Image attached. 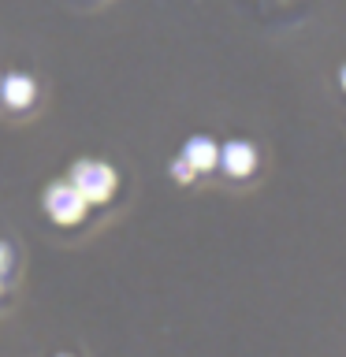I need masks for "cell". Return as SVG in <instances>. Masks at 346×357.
Masks as SVG:
<instances>
[{"instance_id":"cell-6","label":"cell","mask_w":346,"mask_h":357,"mask_svg":"<svg viewBox=\"0 0 346 357\" xmlns=\"http://www.w3.org/2000/svg\"><path fill=\"white\" fill-rule=\"evenodd\" d=\"M194 175H197V172H194V164H190L186 156L179 153L175 160H172V178H175V183H194Z\"/></svg>"},{"instance_id":"cell-1","label":"cell","mask_w":346,"mask_h":357,"mask_svg":"<svg viewBox=\"0 0 346 357\" xmlns=\"http://www.w3.org/2000/svg\"><path fill=\"white\" fill-rule=\"evenodd\" d=\"M67 178H71L75 190L89 201V205H105V201L116 194V172H112L105 160H78Z\"/></svg>"},{"instance_id":"cell-8","label":"cell","mask_w":346,"mask_h":357,"mask_svg":"<svg viewBox=\"0 0 346 357\" xmlns=\"http://www.w3.org/2000/svg\"><path fill=\"white\" fill-rule=\"evenodd\" d=\"M339 82H343V89H346V67H343V71H339Z\"/></svg>"},{"instance_id":"cell-5","label":"cell","mask_w":346,"mask_h":357,"mask_svg":"<svg viewBox=\"0 0 346 357\" xmlns=\"http://www.w3.org/2000/svg\"><path fill=\"white\" fill-rule=\"evenodd\" d=\"M183 156L194 164V172H212V167L220 164V145L212 142L209 134H194V138H186Z\"/></svg>"},{"instance_id":"cell-7","label":"cell","mask_w":346,"mask_h":357,"mask_svg":"<svg viewBox=\"0 0 346 357\" xmlns=\"http://www.w3.org/2000/svg\"><path fill=\"white\" fill-rule=\"evenodd\" d=\"M8 264H11V250H8V245H4V242H0V275H4V272H8Z\"/></svg>"},{"instance_id":"cell-4","label":"cell","mask_w":346,"mask_h":357,"mask_svg":"<svg viewBox=\"0 0 346 357\" xmlns=\"http://www.w3.org/2000/svg\"><path fill=\"white\" fill-rule=\"evenodd\" d=\"M220 167H223L231 178H246V175L257 167V149H253L250 142H242V138L220 145Z\"/></svg>"},{"instance_id":"cell-9","label":"cell","mask_w":346,"mask_h":357,"mask_svg":"<svg viewBox=\"0 0 346 357\" xmlns=\"http://www.w3.org/2000/svg\"><path fill=\"white\" fill-rule=\"evenodd\" d=\"M0 287H4V275H0Z\"/></svg>"},{"instance_id":"cell-2","label":"cell","mask_w":346,"mask_h":357,"mask_svg":"<svg viewBox=\"0 0 346 357\" xmlns=\"http://www.w3.org/2000/svg\"><path fill=\"white\" fill-rule=\"evenodd\" d=\"M45 212H49V220L60 223V227H75V223L86 220L89 201L75 190L71 178H60V183H52L45 190Z\"/></svg>"},{"instance_id":"cell-10","label":"cell","mask_w":346,"mask_h":357,"mask_svg":"<svg viewBox=\"0 0 346 357\" xmlns=\"http://www.w3.org/2000/svg\"><path fill=\"white\" fill-rule=\"evenodd\" d=\"M60 357H71V354H60Z\"/></svg>"},{"instance_id":"cell-3","label":"cell","mask_w":346,"mask_h":357,"mask_svg":"<svg viewBox=\"0 0 346 357\" xmlns=\"http://www.w3.org/2000/svg\"><path fill=\"white\" fill-rule=\"evenodd\" d=\"M33 97H38V82H33L27 71L0 75V100H4V108L22 112V108L33 105Z\"/></svg>"}]
</instances>
